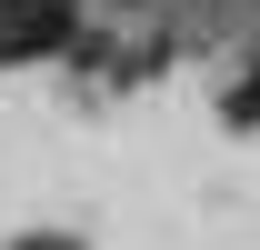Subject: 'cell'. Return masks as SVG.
I'll return each mask as SVG.
<instances>
[{
	"instance_id": "obj_1",
	"label": "cell",
	"mask_w": 260,
	"mask_h": 250,
	"mask_svg": "<svg viewBox=\"0 0 260 250\" xmlns=\"http://www.w3.org/2000/svg\"><path fill=\"white\" fill-rule=\"evenodd\" d=\"M230 120H240V130H260V70L240 80V90H230Z\"/></svg>"
}]
</instances>
